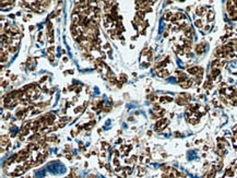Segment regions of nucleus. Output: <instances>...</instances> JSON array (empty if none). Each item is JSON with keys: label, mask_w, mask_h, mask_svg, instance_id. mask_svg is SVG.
Listing matches in <instances>:
<instances>
[{"label": "nucleus", "mask_w": 237, "mask_h": 178, "mask_svg": "<svg viewBox=\"0 0 237 178\" xmlns=\"http://www.w3.org/2000/svg\"><path fill=\"white\" fill-rule=\"evenodd\" d=\"M173 15H174V13L169 12V11H166L165 13H164L163 18H164V19H165L166 21H170V20H172V18H173Z\"/></svg>", "instance_id": "nucleus-13"}, {"label": "nucleus", "mask_w": 237, "mask_h": 178, "mask_svg": "<svg viewBox=\"0 0 237 178\" xmlns=\"http://www.w3.org/2000/svg\"><path fill=\"white\" fill-rule=\"evenodd\" d=\"M71 120V117H62V118H59V122H61V123H67V122H69Z\"/></svg>", "instance_id": "nucleus-18"}, {"label": "nucleus", "mask_w": 237, "mask_h": 178, "mask_svg": "<svg viewBox=\"0 0 237 178\" xmlns=\"http://www.w3.org/2000/svg\"><path fill=\"white\" fill-rule=\"evenodd\" d=\"M101 145H102V149L105 151V150H107V149L109 148V144L107 143V142H102L101 143Z\"/></svg>", "instance_id": "nucleus-23"}, {"label": "nucleus", "mask_w": 237, "mask_h": 178, "mask_svg": "<svg viewBox=\"0 0 237 178\" xmlns=\"http://www.w3.org/2000/svg\"><path fill=\"white\" fill-rule=\"evenodd\" d=\"M48 59L50 62H53V61L55 60V56H54V54H48Z\"/></svg>", "instance_id": "nucleus-25"}, {"label": "nucleus", "mask_w": 237, "mask_h": 178, "mask_svg": "<svg viewBox=\"0 0 237 178\" xmlns=\"http://www.w3.org/2000/svg\"><path fill=\"white\" fill-rule=\"evenodd\" d=\"M208 149H209V147H207V145H206V147H204V148H203V150H206V151H207V150H208Z\"/></svg>", "instance_id": "nucleus-40"}, {"label": "nucleus", "mask_w": 237, "mask_h": 178, "mask_svg": "<svg viewBox=\"0 0 237 178\" xmlns=\"http://www.w3.org/2000/svg\"><path fill=\"white\" fill-rule=\"evenodd\" d=\"M7 60H8V58H7V54H5V50L1 49V62L5 63V62H7Z\"/></svg>", "instance_id": "nucleus-17"}, {"label": "nucleus", "mask_w": 237, "mask_h": 178, "mask_svg": "<svg viewBox=\"0 0 237 178\" xmlns=\"http://www.w3.org/2000/svg\"><path fill=\"white\" fill-rule=\"evenodd\" d=\"M179 85H180L183 89H188V88H191V86L194 85V80H191V79H188V80H186V81H184V82L179 83Z\"/></svg>", "instance_id": "nucleus-7"}, {"label": "nucleus", "mask_w": 237, "mask_h": 178, "mask_svg": "<svg viewBox=\"0 0 237 178\" xmlns=\"http://www.w3.org/2000/svg\"><path fill=\"white\" fill-rule=\"evenodd\" d=\"M203 88H204L206 90L212 89L213 88V81L212 80H210V79H207V81L204 82V84H203Z\"/></svg>", "instance_id": "nucleus-10"}, {"label": "nucleus", "mask_w": 237, "mask_h": 178, "mask_svg": "<svg viewBox=\"0 0 237 178\" xmlns=\"http://www.w3.org/2000/svg\"><path fill=\"white\" fill-rule=\"evenodd\" d=\"M95 125V120H91L89 123H86V125H84V129L85 130H90L92 127Z\"/></svg>", "instance_id": "nucleus-15"}, {"label": "nucleus", "mask_w": 237, "mask_h": 178, "mask_svg": "<svg viewBox=\"0 0 237 178\" xmlns=\"http://www.w3.org/2000/svg\"><path fill=\"white\" fill-rule=\"evenodd\" d=\"M26 178H31V177H26Z\"/></svg>", "instance_id": "nucleus-41"}, {"label": "nucleus", "mask_w": 237, "mask_h": 178, "mask_svg": "<svg viewBox=\"0 0 237 178\" xmlns=\"http://www.w3.org/2000/svg\"><path fill=\"white\" fill-rule=\"evenodd\" d=\"M101 56H102V59H105V58H106V55H105V53L104 52H102V50H101Z\"/></svg>", "instance_id": "nucleus-32"}, {"label": "nucleus", "mask_w": 237, "mask_h": 178, "mask_svg": "<svg viewBox=\"0 0 237 178\" xmlns=\"http://www.w3.org/2000/svg\"><path fill=\"white\" fill-rule=\"evenodd\" d=\"M34 28H35V26H34V25H31V26H30V31H33V30H34Z\"/></svg>", "instance_id": "nucleus-37"}, {"label": "nucleus", "mask_w": 237, "mask_h": 178, "mask_svg": "<svg viewBox=\"0 0 237 178\" xmlns=\"http://www.w3.org/2000/svg\"><path fill=\"white\" fill-rule=\"evenodd\" d=\"M128 120H129V121H133V117H129Z\"/></svg>", "instance_id": "nucleus-38"}, {"label": "nucleus", "mask_w": 237, "mask_h": 178, "mask_svg": "<svg viewBox=\"0 0 237 178\" xmlns=\"http://www.w3.org/2000/svg\"><path fill=\"white\" fill-rule=\"evenodd\" d=\"M48 54H54V52H55V47L54 46H50V47H48Z\"/></svg>", "instance_id": "nucleus-26"}, {"label": "nucleus", "mask_w": 237, "mask_h": 178, "mask_svg": "<svg viewBox=\"0 0 237 178\" xmlns=\"http://www.w3.org/2000/svg\"><path fill=\"white\" fill-rule=\"evenodd\" d=\"M10 117V112H7V114H5V119H9Z\"/></svg>", "instance_id": "nucleus-34"}, {"label": "nucleus", "mask_w": 237, "mask_h": 178, "mask_svg": "<svg viewBox=\"0 0 237 178\" xmlns=\"http://www.w3.org/2000/svg\"><path fill=\"white\" fill-rule=\"evenodd\" d=\"M233 175H234V170H233L232 168H228L226 172H225V176H229V177H232Z\"/></svg>", "instance_id": "nucleus-21"}, {"label": "nucleus", "mask_w": 237, "mask_h": 178, "mask_svg": "<svg viewBox=\"0 0 237 178\" xmlns=\"http://www.w3.org/2000/svg\"><path fill=\"white\" fill-rule=\"evenodd\" d=\"M214 17H215V13H214L213 11H210L209 13H208V15H207V19H208L209 22H211V21L214 20Z\"/></svg>", "instance_id": "nucleus-14"}, {"label": "nucleus", "mask_w": 237, "mask_h": 178, "mask_svg": "<svg viewBox=\"0 0 237 178\" xmlns=\"http://www.w3.org/2000/svg\"><path fill=\"white\" fill-rule=\"evenodd\" d=\"M42 36H43V33H42V32H39L38 35H37V41L41 42V43H42Z\"/></svg>", "instance_id": "nucleus-29"}, {"label": "nucleus", "mask_w": 237, "mask_h": 178, "mask_svg": "<svg viewBox=\"0 0 237 178\" xmlns=\"http://www.w3.org/2000/svg\"><path fill=\"white\" fill-rule=\"evenodd\" d=\"M206 12H207V8H206V7H203V6L198 7L197 10H196V14H197V15H199V17H202Z\"/></svg>", "instance_id": "nucleus-9"}, {"label": "nucleus", "mask_w": 237, "mask_h": 178, "mask_svg": "<svg viewBox=\"0 0 237 178\" xmlns=\"http://www.w3.org/2000/svg\"><path fill=\"white\" fill-rule=\"evenodd\" d=\"M148 100L151 101V102H155L156 100H157V95H156V94H149Z\"/></svg>", "instance_id": "nucleus-19"}, {"label": "nucleus", "mask_w": 237, "mask_h": 178, "mask_svg": "<svg viewBox=\"0 0 237 178\" xmlns=\"http://www.w3.org/2000/svg\"><path fill=\"white\" fill-rule=\"evenodd\" d=\"M155 72L157 73V75L160 78H166V77H168V74H169V72L166 70L165 68H162V69H155Z\"/></svg>", "instance_id": "nucleus-5"}, {"label": "nucleus", "mask_w": 237, "mask_h": 178, "mask_svg": "<svg viewBox=\"0 0 237 178\" xmlns=\"http://www.w3.org/2000/svg\"><path fill=\"white\" fill-rule=\"evenodd\" d=\"M11 80H12V81L17 80V75H15V74H12V75H11Z\"/></svg>", "instance_id": "nucleus-35"}, {"label": "nucleus", "mask_w": 237, "mask_h": 178, "mask_svg": "<svg viewBox=\"0 0 237 178\" xmlns=\"http://www.w3.org/2000/svg\"><path fill=\"white\" fill-rule=\"evenodd\" d=\"M145 174V168H143V167H141V166H138L137 167V176H143Z\"/></svg>", "instance_id": "nucleus-12"}, {"label": "nucleus", "mask_w": 237, "mask_h": 178, "mask_svg": "<svg viewBox=\"0 0 237 178\" xmlns=\"http://www.w3.org/2000/svg\"><path fill=\"white\" fill-rule=\"evenodd\" d=\"M8 83H9L8 81H6V82H5V81H2V88H5V86L8 85Z\"/></svg>", "instance_id": "nucleus-33"}, {"label": "nucleus", "mask_w": 237, "mask_h": 178, "mask_svg": "<svg viewBox=\"0 0 237 178\" xmlns=\"http://www.w3.org/2000/svg\"><path fill=\"white\" fill-rule=\"evenodd\" d=\"M200 69H201V67H199V66H192V67H189L188 68V73H190L192 75H196L199 73V71H200Z\"/></svg>", "instance_id": "nucleus-8"}, {"label": "nucleus", "mask_w": 237, "mask_h": 178, "mask_svg": "<svg viewBox=\"0 0 237 178\" xmlns=\"http://www.w3.org/2000/svg\"><path fill=\"white\" fill-rule=\"evenodd\" d=\"M195 24H196V26H197V27H199V28H201V27L203 26V23H202V21H201V20H196Z\"/></svg>", "instance_id": "nucleus-22"}, {"label": "nucleus", "mask_w": 237, "mask_h": 178, "mask_svg": "<svg viewBox=\"0 0 237 178\" xmlns=\"http://www.w3.org/2000/svg\"><path fill=\"white\" fill-rule=\"evenodd\" d=\"M82 110H83V106H79L74 109V114H79V112H81Z\"/></svg>", "instance_id": "nucleus-24"}, {"label": "nucleus", "mask_w": 237, "mask_h": 178, "mask_svg": "<svg viewBox=\"0 0 237 178\" xmlns=\"http://www.w3.org/2000/svg\"><path fill=\"white\" fill-rule=\"evenodd\" d=\"M233 141H237V128L234 129V137H233Z\"/></svg>", "instance_id": "nucleus-28"}, {"label": "nucleus", "mask_w": 237, "mask_h": 178, "mask_svg": "<svg viewBox=\"0 0 237 178\" xmlns=\"http://www.w3.org/2000/svg\"><path fill=\"white\" fill-rule=\"evenodd\" d=\"M184 34L186 36V38L191 39V37L194 36V30H192V27L190 26V25H188V26H186L184 28Z\"/></svg>", "instance_id": "nucleus-4"}, {"label": "nucleus", "mask_w": 237, "mask_h": 178, "mask_svg": "<svg viewBox=\"0 0 237 178\" xmlns=\"http://www.w3.org/2000/svg\"><path fill=\"white\" fill-rule=\"evenodd\" d=\"M47 79H48V75H45V77H43V78L41 79V81H39V83H41V84H42V83H43L44 81H46Z\"/></svg>", "instance_id": "nucleus-30"}, {"label": "nucleus", "mask_w": 237, "mask_h": 178, "mask_svg": "<svg viewBox=\"0 0 237 178\" xmlns=\"http://www.w3.org/2000/svg\"><path fill=\"white\" fill-rule=\"evenodd\" d=\"M64 61H65V62H67V61H68V58L65 57V58H64Z\"/></svg>", "instance_id": "nucleus-39"}, {"label": "nucleus", "mask_w": 237, "mask_h": 178, "mask_svg": "<svg viewBox=\"0 0 237 178\" xmlns=\"http://www.w3.org/2000/svg\"><path fill=\"white\" fill-rule=\"evenodd\" d=\"M172 101H173V97H170V96H162L160 99V103L166 104V103H170Z\"/></svg>", "instance_id": "nucleus-11"}, {"label": "nucleus", "mask_w": 237, "mask_h": 178, "mask_svg": "<svg viewBox=\"0 0 237 178\" xmlns=\"http://www.w3.org/2000/svg\"><path fill=\"white\" fill-rule=\"evenodd\" d=\"M204 50H206V43H204V42L200 43V44H198V45L196 46V53H197V55H201V54L204 53Z\"/></svg>", "instance_id": "nucleus-6"}, {"label": "nucleus", "mask_w": 237, "mask_h": 178, "mask_svg": "<svg viewBox=\"0 0 237 178\" xmlns=\"http://www.w3.org/2000/svg\"><path fill=\"white\" fill-rule=\"evenodd\" d=\"M119 81L121 83H125L128 81V78H127V75L125 73H121V74H119Z\"/></svg>", "instance_id": "nucleus-16"}, {"label": "nucleus", "mask_w": 237, "mask_h": 178, "mask_svg": "<svg viewBox=\"0 0 237 178\" xmlns=\"http://www.w3.org/2000/svg\"><path fill=\"white\" fill-rule=\"evenodd\" d=\"M210 28H211V27L209 26V25H207V26L204 27V31H206V32H209V30H210Z\"/></svg>", "instance_id": "nucleus-36"}, {"label": "nucleus", "mask_w": 237, "mask_h": 178, "mask_svg": "<svg viewBox=\"0 0 237 178\" xmlns=\"http://www.w3.org/2000/svg\"><path fill=\"white\" fill-rule=\"evenodd\" d=\"M149 66H150V62H149V61H147V62H141V67H143V68H148Z\"/></svg>", "instance_id": "nucleus-27"}, {"label": "nucleus", "mask_w": 237, "mask_h": 178, "mask_svg": "<svg viewBox=\"0 0 237 178\" xmlns=\"http://www.w3.org/2000/svg\"><path fill=\"white\" fill-rule=\"evenodd\" d=\"M110 110H112V107H109V106H106V107L104 108V111L105 112H108V111H110Z\"/></svg>", "instance_id": "nucleus-31"}, {"label": "nucleus", "mask_w": 237, "mask_h": 178, "mask_svg": "<svg viewBox=\"0 0 237 178\" xmlns=\"http://www.w3.org/2000/svg\"><path fill=\"white\" fill-rule=\"evenodd\" d=\"M27 111H28L27 108H20V109H18L17 112H15L17 119H20V120H21V119H24L25 117H26Z\"/></svg>", "instance_id": "nucleus-3"}, {"label": "nucleus", "mask_w": 237, "mask_h": 178, "mask_svg": "<svg viewBox=\"0 0 237 178\" xmlns=\"http://www.w3.org/2000/svg\"><path fill=\"white\" fill-rule=\"evenodd\" d=\"M168 122H169V120H168L167 118H161V119H159V120L156 121V123H155V128H154V130H155V131H157V132L163 131V130L165 129V127H167Z\"/></svg>", "instance_id": "nucleus-2"}, {"label": "nucleus", "mask_w": 237, "mask_h": 178, "mask_svg": "<svg viewBox=\"0 0 237 178\" xmlns=\"http://www.w3.org/2000/svg\"><path fill=\"white\" fill-rule=\"evenodd\" d=\"M191 100V95L188 93H180L178 94L175 99V102H176L177 105H180V106H185V105H189V102Z\"/></svg>", "instance_id": "nucleus-1"}, {"label": "nucleus", "mask_w": 237, "mask_h": 178, "mask_svg": "<svg viewBox=\"0 0 237 178\" xmlns=\"http://www.w3.org/2000/svg\"><path fill=\"white\" fill-rule=\"evenodd\" d=\"M136 17H137V18H139L140 20H143V19H144V17H145V12H143V11H138Z\"/></svg>", "instance_id": "nucleus-20"}]
</instances>
